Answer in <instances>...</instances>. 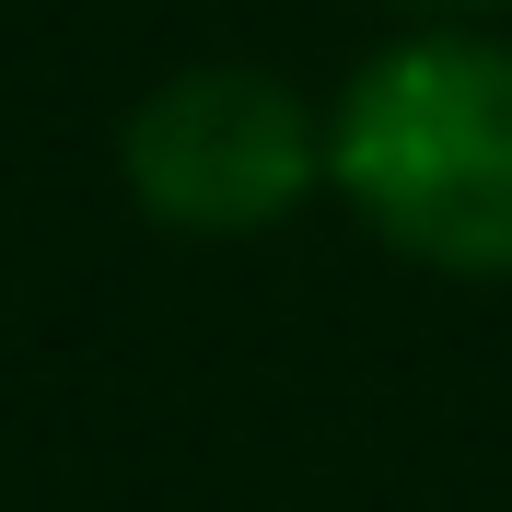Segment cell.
I'll use <instances>...</instances> for the list:
<instances>
[{
	"label": "cell",
	"mask_w": 512,
	"mask_h": 512,
	"mask_svg": "<svg viewBox=\"0 0 512 512\" xmlns=\"http://www.w3.org/2000/svg\"><path fill=\"white\" fill-rule=\"evenodd\" d=\"M117 163H128V198L163 233H268L315 198L326 128L280 70L210 59V70H175V82H152L128 105Z\"/></svg>",
	"instance_id": "obj_2"
},
{
	"label": "cell",
	"mask_w": 512,
	"mask_h": 512,
	"mask_svg": "<svg viewBox=\"0 0 512 512\" xmlns=\"http://www.w3.org/2000/svg\"><path fill=\"white\" fill-rule=\"evenodd\" d=\"M431 12H489V0H431Z\"/></svg>",
	"instance_id": "obj_3"
},
{
	"label": "cell",
	"mask_w": 512,
	"mask_h": 512,
	"mask_svg": "<svg viewBox=\"0 0 512 512\" xmlns=\"http://www.w3.org/2000/svg\"><path fill=\"white\" fill-rule=\"evenodd\" d=\"M326 175L419 268L512 280V47L408 35L361 59L326 128Z\"/></svg>",
	"instance_id": "obj_1"
}]
</instances>
